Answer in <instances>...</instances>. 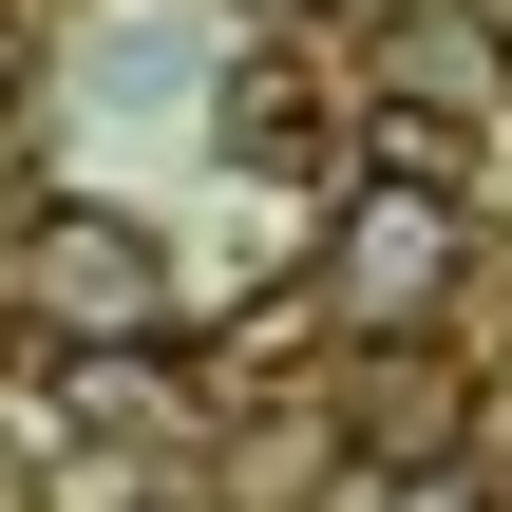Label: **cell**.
Here are the masks:
<instances>
[{"mask_svg":"<svg viewBox=\"0 0 512 512\" xmlns=\"http://www.w3.org/2000/svg\"><path fill=\"white\" fill-rule=\"evenodd\" d=\"M19 323L114 361V342H171V247L133 209H19Z\"/></svg>","mask_w":512,"mask_h":512,"instance_id":"1","label":"cell"},{"mask_svg":"<svg viewBox=\"0 0 512 512\" xmlns=\"http://www.w3.org/2000/svg\"><path fill=\"white\" fill-rule=\"evenodd\" d=\"M475 266V209L456 190H418V171H361L342 190V228H323V304L380 342V323H437V285Z\"/></svg>","mask_w":512,"mask_h":512,"instance_id":"2","label":"cell"},{"mask_svg":"<svg viewBox=\"0 0 512 512\" xmlns=\"http://www.w3.org/2000/svg\"><path fill=\"white\" fill-rule=\"evenodd\" d=\"M209 152H228V171H266V190H342V152H361V95H342L304 38H247V57L209 76Z\"/></svg>","mask_w":512,"mask_h":512,"instance_id":"3","label":"cell"},{"mask_svg":"<svg viewBox=\"0 0 512 512\" xmlns=\"http://www.w3.org/2000/svg\"><path fill=\"white\" fill-rule=\"evenodd\" d=\"M342 456H361V475H437V456H475V361H456L437 323H380V342L342 361Z\"/></svg>","mask_w":512,"mask_h":512,"instance_id":"4","label":"cell"},{"mask_svg":"<svg viewBox=\"0 0 512 512\" xmlns=\"http://www.w3.org/2000/svg\"><path fill=\"white\" fill-rule=\"evenodd\" d=\"M38 512H152V456H114L95 418H57L38 437Z\"/></svg>","mask_w":512,"mask_h":512,"instance_id":"5","label":"cell"},{"mask_svg":"<svg viewBox=\"0 0 512 512\" xmlns=\"http://www.w3.org/2000/svg\"><path fill=\"white\" fill-rule=\"evenodd\" d=\"M228 456H247V512H323V456H342V437H323V418H247Z\"/></svg>","mask_w":512,"mask_h":512,"instance_id":"6","label":"cell"},{"mask_svg":"<svg viewBox=\"0 0 512 512\" xmlns=\"http://www.w3.org/2000/svg\"><path fill=\"white\" fill-rule=\"evenodd\" d=\"M361 512H512L475 456H437V475H361Z\"/></svg>","mask_w":512,"mask_h":512,"instance_id":"7","label":"cell"},{"mask_svg":"<svg viewBox=\"0 0 512 512\" xmlns=\"http://www.w3.org/2000/svg\"><path fill=\"white\" fill-rule=\"evenodd\" d=\"M19 95H38V19L0 0V133H19Z\"/></svg>","mask_w":512,"mask_h":512,"instance_id":"8","label":"cell"},{"mask_svg":"<svg viewBox=\"0 0 512 512\" xmlns=\"http://www.w3.org/2000/svg\"><path fill=\"white\" fill-rule=\"evenodd\" d=\"M475 475L512 494V380H475Z\"/></svg>","mask_w":512,"mask_h":512,"instance_id":"9","label":"cell"},{"mask_svg":"<svg viewBox=\"0 0 512 512\" xmlns=\"http://www.w3.org/2000/svg\"><path fill=\"white\" fill-rule=\"evenodd\" d=\"M247 19H266V38H304V19H342V0H247Z\"/></svg>","mask_w":512,"mask_h":512,"instance_id":"10","label":"cell"},{"mask_svg":"<svg viewBox=\"0 0 512 512\" xmlns=\"http://www.w3.org/2000/svg\"><path fill=\"white\" fill-rule=\"evenodd\" d=\"M0 247H19V171H0Z\"/></svg>","mask_w":512,"mask_h":512,"instance_id":"11","label":"cell"}]
</instances>
